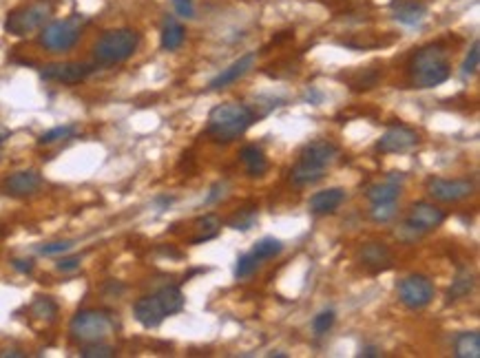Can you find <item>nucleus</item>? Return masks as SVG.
I'll return each mask as SVG.
<instances>
[{"mask_svg":"<svg viewBox=\"0 0 480 358\" xmlns=\"http://www.w3.org/2000/svg\"><path fill=\"white\" fill-rule=\"evenodd\" d=\"M257 119L259 115L246 104H235V102L217 104L208 113L206 133L217 144H231V142L242 137Z\"/></svg>","mask_w":480,"mask_h":358,"instance_id":"f257e3e1","label":"nucleus"},{"mask_svg":"<svg viewBox=\"0 0 480 358\" xmlns=\"http://www.w3.org/2000/svg\"><path fill=\"white\" fill-rule=\"evenodd\" d=\"M407 71L416 89H434L449 80L452 65L447 51L440 44H427L412 56Z\"/></svg>","mask_w":480,"mask_h":358,"instance_id":"f03ea898","label":"nucleus"},{"mask_svg":"<svg viewBox=\"0 0 480 358\" xmlns=\"http://www.w3.org/2000/svg\"><path fill=\"white\" fill-rule=\"evenodd\" d=\"M140 46V33L135 29H111L104 31L93 44V62L100 67H113L129 60Z\"/></svg>","mask_w":480,"mask_h":358,"instance_id":"7ed1b4c3","label":"nucleus"},{"mask_svg":"<svg viewBox=\"0 0 480 358\" xmlns=\"http://www.w3.org/2000/svg\"><path fill=\"white\" fill-rule=\"evenodd\" d=\"M53 0H31V3L9 11L5 20V31L11 35H29L42 29L53 16Z\"/></svg>","mask_w":480,"mask_h":358,"instance_id":"20e7f679","label":"nucleus"},{"mask_svg":"<svg viewBox=\"0 0 480 358\" xmlns=\"http://www.w3.org/2000/svg\"><path fill=\"white\" fill-rule=\"evenodd\" d=\"M87 25V18L82 16H69L65 20H53L44 25L40 31L38 42L51 53H65L71 51L82 38V27Z\"/></svg>","mask_w":480,"mask_h":358,"instance_id":"39448f33","label":"nucleus"},{"mask_svg":"<svg viewBox=\"0 0 480 358\" xmlns=\"http://www.w3.org/2000/svg\"><path fill=\"white\" fill-rule=\"evenodd\" d=\"M71 336L78 343H98L109 339L115 323L111 314L102 312V309H80V312L71 318Z\"/></svg>","mask_w":480,"mask_h":358,"instance_id":"423d86ee","label":"nucleus"},{"mask_svg":"<svg viewBox=\"0 0 480 358\" xmlns=\"http://www.w3.org/2000/svg\"><path fill=\"white\" fill-rule=\"evenodd\" d=\"M434 281L425 274H410L399 281V298L405 307L410 309H423L427 307L431 301H434Z\"/></svg>","mask_w":480,"mask_h":358,"instance_id":"0eeeda50","label":"nucleus"},{"mask_svg":"<svg viewBox=\"0 0 480 358\" xmlns=\"http://www.w3.org/2000/svg\"><path fill=\"white\" fill-rule=\"evenodd\" d=\"M447 219L445 210H440L438 206L429 204V201H416L410 210V217L405 219L401 225L403 232H412V237H421L425 232H431L442 225V221Z\"/></svg>","mask_w":480,"mask_h":358,"instance_id":"6e6552de","label":"nucleus"},{"mask_svg":"<svg viewBox=\"0 0 480 358\" xmlns=\"http://www.w3.org/2000/svg\"><path fill=\"white\" fill-rule=\"evenodd\" d=\"M476 190V184L472 179H442L434 177L427 182V193L436 201L442 204H458V201L472 197Z\"/></svg>","mask_w":480,"mask_h":358,"instance_id":"1a4fd4ad","label":"nucleus"},{"mask_svg":"<svg viewBox=\"0 0 480 358\" xmlns=\"http://www.w3.org/2000/svg\"><path fill=\"white\" fill-rule=\"evenodd\" d=\"M95 71V62H58L40 69V78L60 85H80Z\"/></svg>","mask_w":480,"mask_h":358,"instance_id":"9d476101","label":"nucleus"},{"mask_svg":"<svg viewBox=\"0 0 480 358\" xmlns=\"http://www.w3.org/2000/svg\"><path fill=\"white\" fill-rule=\"evenodd\" d=\"M418 144V133L407 126H390L376 142V151L386 155H399L412 151Z\"/></svg>","mask_w":480,"mask_h":358,"instance_id":"9b49d317","label":"nucleus"},{"mask_svg":"<svg viewBox=\"0 0 480 358\" xmlns=\"http://www.w3.org/2000/svg\"><path fill=\"white\" fill-rule=\"evenodd\" d=\"M339 157V146L332 144L330 139H315L306 144L301 148V155H299V162L310 164V166H317V169L326 171L328 166H332Z\"/></svg>","mask_w":480,"mask_h":358,"instance_id":"f8f14e48","label":"nucleus"},{"mask_svg":"<svg viewBox=\"0 0 480 358\" xmlns=\"http://www.w3.org/2000/svg\"><path fill=\"white\" fill-rule=\"evenodd\" d=\"M133 316L135 321L147 330H155L164 323V318H169L164 312V307L160 303V298L151 294V296H142L133 305Z\"/></svg>","mask_w":480,"mask_h":358,"instance_id":"ddd939ff","label":"nucleus"},{"mask_svg":"<svg viewBox=\"0 0 480 358\" xmlns=\"http://www.w3.org/2000/svg\"><path fill=\"white\" fill-rule=\"evenodd\" d=\"M42 188V175L38 171H18L5 179V193L11 197H29Z\"/></svg>","mask_w":480,"mask_h":358,"instance_id":"4468645a","label":"nucleus"},{"mask_svg":"<svg viewBox=\"0 0 480 358\" xmlns=\"http://www.w3.org/2000/svg\"><path fill=\"white\" fill-rule=\"evenodd\" d=\"M255 62H257V56L255 53H246V56H242L239 60H235V62L228 67V69H224L220 76H215L210 82H208V89L210 91H220V89H226V87H231V85H235L237 80H242L250 69L255 67Z\"/></svg>","mask_w":480,"mask_h":358,"instance_id":"2eb2a0df","label":"nucleus"},{"mask_svg":"<svg viewBox=\"0 0 480 358\" xmlns=\"http://www.w3.org/2000/svg\"><path fill=\"white\" fill-rule=\"evenodd\" d=\"M358 261L370 270V272H383V270H388L392 268V253H390V248L386 244H376V241H372V244H365L361 250H358Z\"/></svg>","mask_w":480,"mask_h":358,"instance_id":"dca6fc26","label":"nucleus"},{"mask_svg":"<svg viewBox=\"0 0 480 358\" xmlns=\"http://www.w3.org/2000/svg\"><path fill=\"white\" fill-rule=\"evenodd\" d=\"M403 173H390L386 182L372 184L367 188L365 197L372 201V204H388V201H396L401 197V188H403Z\"/></svg>","mask_w":480,"mask_h":358,"instance_id":"f3484780","label":"nucleus"},{"mask_svg":"<svg viewBox=\"0 0 480 358\" xmlns=\"http://www.w3.org/2000/svg\"><path fill=\"white\" fill-rule=\"evenodd\" d=\"M345 201V190L334 186V188H326V190H319L310 197L308 201V210L312 214H330L337 210L341 204Z\"/></svg>","mask_w":480,"mask_h":358,"instance_id":"a211bd4d","label":"nucleus"},{"mask_svg":"<svg viewBox=\"0 0 480 358\" xmlns=\"http://www.w3.org/2000/svg\"><path fill=\"white\" fill-rule=\"evenodd\" d=\"M186 38V31L184 25L173 16H166L164 18V25H162V35H160V46L164 51H177L179 46L184 44Z\"/></svg>","mask_w":480,"mask_h":358,"instance_id":"6ab92c4d","label":"nucleus"},{"mask_svg":"<svg viewBox=\"0 0 480 358\" xmlns=\"http://www.w3.org/2000/svg\"><path fill=\"white\" fill-rule=\"evenodd\" d=\"M394 20H399L405 27H418L427 18V7L421 3H392Z\"/></svg>","mask_w":480,"mask_h":358,"instance_id":"aec40b11","label":"nucleus"},{"mask_svg":"<svg viewBox=\"0 0 480 358\" xmlns=\"http://www.w3.org/2000/svg\"><path fill=\"white\" fill-rule=\"evenodd\" d=\"M239 157H242V162L246 166V173L250 177H263L268 173V160H266V155H263V151L257 144L244 146L242 153H239Z\"/></svg>","mask_w":480,"mask_h":358,"instance_id":"412c9836","label":"nucleus"},{"mask_svg":"<svg viewBox=\"0 0 480 358\" xmlns=\"http://www.w3.org/2000/svg\"><path fill=\"white\" fill-rule=\"evenodd\" d=\"M456 358H478L480 356V334L478 332H461L454 341Z\"/></svg>","mask_w":480,"mask_h":358,"instance_id":"4be33fe9","label":"nucleus"},{"mask_svg":"<svg viewBox=\"0 0 480 358\" xmlns=\"http://www.w3.org/2000/svg\"><path fill=\"white\" fill-rule=\"evenodd\" d=\"M155 296L160 298V303H162V307H164L166 316L179 314V312L184 309V305H186V298H184L182 290L175 288V285H166V288H162V290L155 292Z\"/></svg>","mask_w":480,"mask_h":358,"instance_id":"5701e85b","label":"nucleus"},{"mask_svg":"<svg viewBox=\"0 0 480 358\" xmlns=\"http://www.w3.org/2000/svg\"><path fill=\"white\" fill-rule=\"evenodd\" d=\"M323 177H326V171L317 169V166L304 164V162H297L295 169L290 171V182L295 186H299V188L310 186V184H317V182H321Z\"/></svg>","mask_w":480,"mask_h":358,"instance_id":"b1692460","label":"nucleus"},{"mask_svg":"<svg viewBox=\"0 0 480 358\" xmlns=\"http://www.w3.org/2000/svg\"><path fill=\"white\" fill-rule=\"evenodd\" d=\"M474 285H476L474 274L470 270H461L458 274H456V279L452 281L449 290H447L449 301H458V298L470 296L472 290H474Z\"/></svg>","mask_w":480,"mask_h":358,"instance_id":"393cba45","label":"nucleus"},{"mask_svg":"<svg viewBox=\"0 0 480 358\" xmlns=\"http://www.w3.org/2000/svg\"><path fill=\"white\" fill-rule=\"evenodd\" d=\"M78 133V126L76 124H63V126H53L49 128L47 133H42L38 137V144L40 146H49V144H56V142H65V139H71Z\"/></svg>","mask_w":480,"mask_h":358,"instance_id":"a878e982","label":"nucleus"},{"mask_svg":"<svg viewBox=\"0 0 480 358\" xmlns=\"http://www.w3.org/2000/svg\"><path fill=\"white\" fill-rule=\"evenodd\" d=\"M29 309H31V314L40 321H53L58 316V303L49 296H35Z\"/></svg>","mask_w":480,"mask_h":358,"instance_id":"bb28decb","label":"nucleus"},{"mask_svg":"<svg viewBox=\"0 0 480 358\" xmlns=\"http://www.w3.org/2000/svg\"><path fill=\"white\" fill-rule=\"evenodd\" d=\"M281 250H283V244L279 241V239H274V237H263V239H259V241L255 244L253 255H255L259 261H266V259H274L277 255H281Z\"/></svg>","mask_w":480,"mask_h":358,"instance_id":"cd10ccee","label":"nucleus"},{"mask_svg":"<svg viewBox=\"0 0 480 358\" xmlns=\"http://www.w3.org/2000/svg\"><path fill=\"white\" fill-rule=\"evenodd\" d=\"M257 268H259V259H257L253 253L242 255V257L237 259L235 277H237V279H248V277H253V274L257 272Z\"/></svg>","mask_w":480,"mask_h":358,"instance_id":"c85d7f7f","label":"nucleus"},{"mask_svg":"<svg viewBox=\"0 0 480 358\" xmlns=\"http://www.w3.org/2000/svg\"><path fill=\"white\" fill-rule=\"evenodd\" d=\"M334 321H337L334 309H323V312H319L315 318H312V332H315L317 336H323V334H328L332 330Z\"/></svg>","mask_w":480,"mask_h":358,"instance_id":"c756f323","label":"nucleus"},{"mask_svg":"<svg viewBox=\"0 0 480 358\" xmlns=\"http://www.w3.org/2000/svg\"><path fill=\"white\" fill-rule=\"evenodd\" d=\"M255 221H257V212L253 210V208H248V210H239L235 217L228 221V225H231L233 230H242V232H246V230H250L255 225Z\"/></svg>","mask_w":480,"mask_h":358,"instance_id":"7c9ffc66","label":"nucleus"},{"mask_svg":"<svg viewBox=\"0 0 480 358\" xmlns=\"http://www.w3.org/2000/svg\"><path fill=\"white\" fill-rule=\"evenodd\" d=\"M80 356L82 358H113L115 350L111 345H104L102 341H98V343H87V348L80 350Z\"/></svg>","mask_w":480,"mask_h":358,"instance_id":"2f4dec72","label":"nucleus"},{"mask_svg":"<svg viewBox=\"0 0 480 358\" xmlns=\"http://www.w3.org/2000/svg\"><path fill=\"white\" fill-rule=\"evenodd\" d=\"M394 214H396V201H388V204H372V210H370V217L376 223H388L390 219H394Z\"/></svg>","mask_w":480,"mask_h":358,"instance_id":"473e14b6","label":"nucleus"},{"mask_svg":"<svg viewBox=\"0 0 480 358\" xmlns=\"http://www.w3.org/2000/svg\"><path fill=\"white\" fill-rule=\"evenodd\" d=\"M222 228V221L215 217V214H204V217L197 219V230L201 235H210V237H217Z\"/></svg>","mask_w":480,"mask_h":358,"instance_id":"72a5a7b5","label":"nucleus"},{"mask_svg":"<svg viewBox=\"0 0 480 358\" xmlns=\"http://www.w3.org/2000/svg\"><path fill=\"white\" fill-rule=\"evenodd\" d=\"M478 65H480V42L474 40L472 49H470V53H467L465 62H463V74L465 76H474L478 71Z\"/></svg>","mask_w":480,"mask_h":358,"instance_id":"f704fd0d","label":"nucleus"},{"mask_svg":"<svg viewBox=\"0 0 480 358\" xmlns=\"http://www.w3.org/2000/svg\"><path fill=\"white\" fill-rule=\"evenodd\" d=\"M74 248V241H51V244H42L38 248V253L42 257H56V255H65Z\"/></svg>","mask_w":480,"mask_h":358,"instance_id":"c9c22d12","label":"nucleus"},{"mask_svg":"<svg viewBox=\"0 0 480 358\" xmlns=\"http://www.w3.org/2000/svg\"><path fill=\"white\" fill-rule=\"evenodd\" d=\"M173 7L177 11V16L179 18H195V5H193V0H173Z\"/></svg>","mask_w":480,"mask_h":358,"instance_id":"e433bc0d","label":"nucleus"},{"mask_svg":"<svg viewBox=\"0 0 480 358\" xmlns=\"http://www.w3.org/2000/svg\"><path fill=\"white\" fill-rule=\"evenodd\" d=\"M80 264H82V259L80 257H63L56 264V268L60 270V272H76L78 268H80Z\"/></svg>","mask_w":480,"mask_h":358,"instance_id":"4c0bfd02","label":"nucleus"},{"mask_svg":"<svg viewBox=\"0 0 480 358\" xmlns=\"http://www.w3.org/2000/svg\"><path fill=\"white\" fill-rule=\"evenodd\" d=\"M14 270H18L20 274H31L33 272V261L31 259H14L11 261Z\"/></svg>","mask_w":480,"mask_h":358,"instance_id":"58836bf2","label":"nucleus"},{"mask_svg":"<svg viewBox=\"0 0 480 358\" xmlns=\"http://www.w3.org/2000/svg\"><path fill=\"white\" fill-rule=\"evenodd\" d=\"M358 356H361V358H379V356H383V352L376 348V345H363L361 352H358Z\"/></svg>","mask_w":480,"mask_h":358,"instance_id":"ea45409f","label":"nucleus"},{"mask_svg":"<svg viewBox=\"0 0 480 358\" xmlns=\"http://www.w3.org/2000/svg\"><path fill=\"white\" fill-rule=\"evenodd\" d=\"M304 100H306V102H310V104H315V106H319V104H321V100H323V93H319L317 89H308V91H306V95H304Z\"/></svg>","mask_w":480,"mask_h":358,"instance_id":"a19ab883","label":"nucleus"},{"mask_svg":"<svg viewBox=\"0 0 480 358\" xmlns=\"http://www.w3.org/2000/svg\"><path fill=\"white\" fill-rule=\"evenodd\" d=\"M224 184H215L213 188H210V195L206 197V204H215V201H217L222 195H224Z\"/></svg>","mask_w":480,"mask_h":358,"instance_id":"79ce46f5","label":"nucleus"},{"mask_svg":"<svg viewBox=\"0 0 480 358\" xmlns=\"http://www.w3.org/2000/svg\"><path fill=\"white\" fill-rule=\"evenodd\" d=\"M0 358H25V352H20V350H5V352H0Z\"/></svg>","mask_w":480,"mask_h":358,"instance_id":"37998d69","label":"nucleus"},{"mask_svg":"<svg viewBox=\"0 0 480 358\" xmlns=\"http://www.w3.org/2000/svg\"><path fill=\"white\" fill-rule=\"evenodd\" d=\"M9 137H11V130H9L5 124H0V146H3V144H5V142H7Z\"/></svg>","mask_w":480,"mask_h":358,"instance_id":"c03bdc74","label":"nucleus"},{"mask_svg":"<svg viewBox=\"0 0 480 358\" xmlns=\"http://www.w3.org/2000/svg\"><path fill=\"white\" fill-rule=\"evenodd\" d=\"M158 204H160V206H162V210H164L166 206H171V204H173V199H171V197H160V199H158Z\"/></svg>","mask_w":480,"mask_h":358,"instance_id":"a18cd8bd","label":"nucleus"},{"mask_svg":"<svg viewBox=\"0 0 480 358\" xmlns=\"http://www.w3.org/2000/svg\"><path fill=\"white\" fill-rule=\"evenodd\" d=\"M268 356L270 358H288V354H283V352H270Z\"/></svg>","mask_w":480,"mask_h":358,"instance_id":"49530a36","label":"nucleus"},{"mask_svg":"<svg viewBox=\"0 0 480 358\" xmlns=\"http://www.w3.org/2000/svg\"><path fill=\"white\" fill-rule=\"evenodd\" d=\"M0 162H3V151H0Z\"/></svg>","mask_w":480,"mask_h":358,"instance_id":"de8ad7c7","label":"nucleus"}]
</instances>
